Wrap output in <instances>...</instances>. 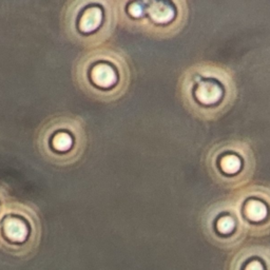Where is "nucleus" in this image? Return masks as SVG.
Instances as JSON below:
<instances>
[{"label":"nucleus","instance_id":"obj_1","mask_svg":"<svg viewBox=\"0 0 270 270\" xmlns=\"http://www.w3.org/2000/svg\"><path fill=\"white\" fill-rule=\"evenodd\" d=\"M186 98L195 111L203 114L219 111L229 99L228 77L215 69H196L186 77Z\"/></svg>","mask_w":270,"mask_h":270},{"label":"nucleus","instance_id":"obj_2","mask_svg":"<svg viewBox=\"0 0 270 270\" xmlns=\"http://www.w3.org/2000/svg\"><path fill=\"white\" fill-rule=\"evenodd\" d=\"M204 229L208 239L224 249L236 248L247 235L236 206H222L209 211Z\"/></svg>","mask_w":270,"mask_h":270},{"label":"nucleus","instance_id":"obj_3","mask_svg":"<svg viewBox=\"0 0 270 270\" xmlns=\"http://www.w3.org/2000/svg\"><path fill=\"white\" fill-rule=\"evenodd\" d=\"M247 235L264 237L270 233V194L248 193L236 205Z\"/></svg>","mask_w":270,"mask_h":270},{"label":"nucleus","instance_id":"obj_4","mask_svg":"<svg viewBox=\"0 0 270 270\" xmlns=\"http://www.w3.org/2000/svg\"><path fill=\"white\" fill-rule=\"evenodd\" d=\"M228 270H270V247L248 246L233 255Z\"/></svg>","mask_w":270,"mask_h":270},{"label":"nucleus","instance_id":"obj_5","mask_svg":"<svg viewBox=\"0 0 270 270\" xmlns=\"http://www.w3.org/2000/svg\"><path fill=\"white\" fill-rule=\"evenodd\" d=\"M247 156L240 149L232 147L221 149L213 157V167L222 178H237L245 172Z\"/></svg>","mask_w":270,"mask_h":270},{"label":"nucleus","instance_id":"obj_6","mask_svg":"<svg viewBox=\"0 0 270 270\" xmlns=\"http://www.w3.org/2000/svg\"><path fill=\"white\" fill-rule=\"evenodd\" d=\"M152 19L158 24H166L172 20L175 15L174 8L167 3H153L149 8Z\"/></svg>","mask_w":270,"mask_h":270},{"label":"nucleus","instance_id":"obj_7","mask_svg":"<svg viewBox=\"0 0 270 270\" xmlns=\"http://www.w3.org/2000/svg\"><path fill=\"white\" fill-rule=\"evenodd\" d=\"M92 78L94 82L101 87H110L116 81V73L108 65H98L92 71Z\"/></svg>","mask_w":270,"mask_h":270},{"label":"nucleus","instance_id":"obj_8","mask_svg":"<svg viewBox=\"0 0 270 270\" xmlns=\"http://www.w3.org/2000/svg\"><path fill=\"white\" fill-rule=\"evenodd\" d=\"M101 22V11L98 8L88 10L80 19V29L85 32H90L96 29Z\"/></svg>","mask_w":270,"mask_h":270},{"label":"nucleus","instance_id":"obj_9","mask_svg":"<svg viewBox=\"0 0 270 270\" xmlns=\"http://www.w3.org/2000/svg\"><path fill=\"white\" fill-rule=\"evenodd\" d=\"M5 229L7 236L13 241L23 242L27 237V227L19 220L13 219L8 221L5 226Z\"/></svg>","mask_w":270,"mask_h":270},{"label":"nucleus","instance_id":"obj_10","mask_svg":"<svg viewBox=\"0 0 270 270\" xmlns=\"http://www.w3.org/2000/svg\"><path fill=\"white\" fill-rule=\"evenodd\" d=\"M72 145V138L66 133L57 134L53 139V146L60 151L68 150Z\"/></svg>","mask_w":270,"mask_h":270},{"label":"nucleus","instance_id":"obj_11","mask_svg":"<svg viewBox=\"0 0 270 270\" xmlns=\"http://www.w3.org/2000/svg\"><path fill=\"white\" fill-rule=\"evenodd\" d=\"M129 12L131 15L135 16V17H138L142 14V8L140 7L139 4H132L129 8Z\"/></svg>","mask_w":270,"mask_h":270}]
</instances>
